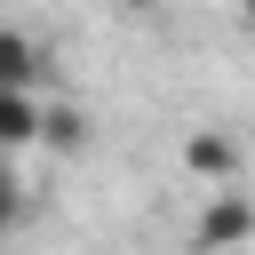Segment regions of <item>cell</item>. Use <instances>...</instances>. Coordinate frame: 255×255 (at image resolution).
<instances>
[{
	"instance_id": "cell-1",
	"label": "cell",
	"mask_w": 255,
	"mask_h": 255,
	"mask_svg": "<svg viewBox=\"0 0 255 255\" xmlns=\"http://www.w3.org/2000/svg\"><path fill=\"white\" fill-rule=\"evenodd\" d=\"M247 239H255V191H239V183L207 191L199 215H191V247H199V255H231V247H247Z\"/></svg>"
},
{
	"instance_id": "cell-2",
	"label": "cell",
	"mask_w": 255,
	"mask_h": 255,
	"mask_svg": "<svg viewBox=\"0 0 255 255\" xmlns=\"http://www.w3.org/2000/svg\"><path fill=\"white\" fill-rule=\"evenodd\" d=\"M183 175L207 183V191L239 183V135H223V128H191V135H183Z\"/></svg>"
},
{
	"instance_id": "cell-3",
	"label": "cell",
	"mask_w": 255,
	"mask_h": 255,
	"mask_svg": "<svg viewBox=\"0 0 255 255\" xmlns=\"http://www.w3.org/2000/svg\"><path fill=\"white\" fill-rule=\"evenodd\" d=\"M48 135V112L24 96V88H0V151H24V143H40Z\"/></svg>"
},
{
	"instance_id": "cell-4",
	"label": "cell",
	"mask_w": 255,
	"mask_h": 255,
	"mask_svg": "<svg viewBox=\"0 0 255 255\" xmlns=\"http://www.w3.org/2000/svg\"><path fill=\"white\" fill-rule=\"evenodd\" d=\"M32 80H40V48L24 32H0V88H24L32 96Z\"/></svg>"
},
{
	"instance_id": "cell-5",
	"label": "cell",
	"mask_w": 255,
	"mask_h": 255,
	"mask_svg": "<svg viewBox=\"0 0 255 255\" xmlns=\"http://www.w3.org/2000/svg\"><path fill=\"white\" fill-rule=\"evenodd\" d=\"M48 143L80 151V143H88V112H80V104H56V112H48Z\"/></svg>"
},
{
	"instance_id": "cell-6",
	"label": "cell",
	"mask_w": 255,
	"mask_h": 255,
	"mask_svg": "<svg viewBox=\"0 0 255 255\" xmlns=\"http://www.w3.org/2000/svg\"><path fill=\"white\" fill-rule=\"evenodd\" d=\"M16 215H24V183H16V167L0 159V231H8Z\"/></svg>"
},
{
	"instance_id": "cell-7",
	"label": "cell",
	"mask_w": 255,
	"mask_h": 255,
	"mask_svg": "<svg viewBox=\"0 0 255 255\" xmlns=\"http://www.w3.org/2000/svg\"><path fill=\"white\" fill-rule=\"evenodd\" d=\"M128 8H159V0H128Z\"/></svg>"
},
{
	"instance_id": "cell-8",
	"label": "cell",
	"mask_w": 255,
	"mask_h": 255,
	"mask_svg": "<svg viewBox=\"0 0 255 255\" xmlns=\"http://www.w3.org/2000/svg\"><path fill=\"white\" fill-rule=\"evenodd\" d=\"M239 8H247V24H255V0H239Z\"/></svg>"
}]
</instances>
